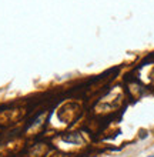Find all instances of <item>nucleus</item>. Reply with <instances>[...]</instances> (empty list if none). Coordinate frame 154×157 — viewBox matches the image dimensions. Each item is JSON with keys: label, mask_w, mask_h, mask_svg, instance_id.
<instances>
[{"label": "nucleus", "mask_w": 154, "mask_h": 157, "mask_svg": "<svg viewBox=\"0 0 154 157\" xmlns=\"http://www.w3.org/2000/svg\"><path fill=\"white\" fill-rule=\"evenodd\" d=\"M63 140L67 143H77V141H80V136L76 133H71L69 136H63Z\"/></svg>", "instance_id": "1"}, {"label": "nucleus", "mask_w": 154, "mask_h": 157, "mask_svg": "<svg viewBox=\"0 0 154 157\" xmlns=\"http://www.w3.org/2000/svg\"><path fill=\"white\" fill-rule=\"evenodd\" d=\"M151 157H154V156H151Z\"/></svg>", "instance_id": "2"}]
</instances>
